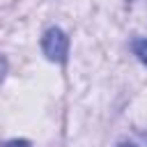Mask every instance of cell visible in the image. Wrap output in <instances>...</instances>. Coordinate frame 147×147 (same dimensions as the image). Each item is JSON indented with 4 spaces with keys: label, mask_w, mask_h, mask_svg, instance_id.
Returning a JSON list of instances; mask_svg holds the SVG:
<instances>
[{
    "label": "cell",
    "mask_w": 147,
    "mask_h": 147,
    "mask_svg": "<svg viewBox=\"0 0 147 147\" xmlns=\"http://www.w3.org/2000/svg\"><path fill=\"white\" fill-rule=\"evenodd\" d=\"M133 53L142 64H147V39H136L133 41Z\"/></svg>",
    "instance_id": "cell-2"
},
{
    "label": "cell",
    "mask_w": 147,
    "mask_h": 147,
    "mask_svg": "<svg viewBox=\"0 0 147 147\" xmlns=\"http://www.w3.org/2000/svg\"><path fill=\"white\" fill-rule=\"evenodd\" d=\"M41 51L51 62L64 64L69 60V37L60 28H48L41 37Z\"/></svg>",
    "instance_id": "cell-1"
},
{
    "label": "cell",
    "mask_w": 147,
    "mask_h": 147,
    "mask_svg": "<svg viewBox=\"0 0 147 147\" xmlns=\"http://www.w3.org/2000/svg\"><path fill=\"white\" fill-rule=\"evenodd\" d=\"M0 147H30V142L23 140V138H21V140L16 138V140H9V142H5V145H0Z\"/></svg>",
    "instance_id": "cell-3"
},
{
    "label": "cell",
    "mask_w": 147,
    "mask_h": 147,
    "mask_svg": "<svg viewBox=\"0 0 147 147\" xmlns=\"http://www.w3.org/2000/svg\"><path fill=\"white\" fill-rule=\"evenodd\" d=\"M5 74H7V62H5V57L0 55V83H2V78H5Z\"/></svg>",
    "instance_id": "cell-4"
},
{
    "label": "cell",
    "mask_w": 147,
    "mask_h": 147,
    "mask_svg": "<svg viewBox=\"0 0 147 147\" xmlns=\"http://www.w3.org/2000/svg\"><path fill=\"white\" fill-rule=\"evenodd\" d=\"M117 147H136V145H133V142H126V140H124V142H119Z\"/></svg>",
    "instance_id": "cell-5"
}]
</instances>
